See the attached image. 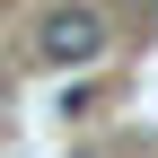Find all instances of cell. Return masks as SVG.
<instances>
[{
  "mask_svg": "<svg viewBox=\"0 0 158 158\" xmlns=\"http://www.w3.org/2000/svg\"><path fill=\"white\" fill-rule=\"evenodd\" d=\"M35 44H44V62H62V70H88L97 53H106V18H97V9H53Z\"/></svg>",
  "mask_w": 158,
  "mask_h": 158,
  "instance_id": "obj_1",
  "label": "cell"
}]
</instances>
